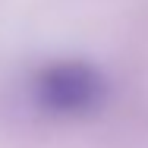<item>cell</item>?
<instances>
[{"mask_svg":"<svg viewBox=\"0 0 148 148\" xmlns=\"http://www.w3.org/2000/svg\"><path fill=\"white\" fill-rule=\"evenodd\" d=\"M35 101L57 117H85L107 101V76L85 60H57L35 76Z\"/></svg>","mask_w":148,"mask_h":148,"instance_id":"1","label":"cell"}]
</instances>
